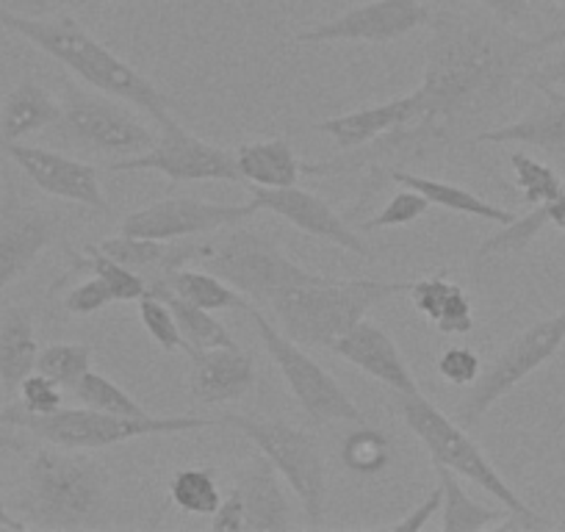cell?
<instances>
[{"label":"cell","instance_id":"1","mask_svg":"<svg viewBox=\"0 0 565 532\" xmlns=\"http://www.w3.org/2000/svg\"><path fill=\"white\" fill-rule=\"evenodd\" d=\"M427 25V62L416 89L418 117L363 148L344 150V156L302 164L306 175H350L372 164L405 167L447 153L466 134L475 137L477 123L508 106L515 89L530 81L537 58L565 42V29L524 36L449 9L433 14Z\"/></svg>","mask_w":565,"mask_h":532},{"label":"cell","instance_id":"2","mask_svg":"<svg viewBox=\"0 0 565 532\" xmlns=\"http://www.w3.org/2000/svg\"><path fill=\"white\" fill-rule=\"evenodd\" d=\"M0 25L51 56L64 70L78 75L81 84L119 97L128 106L150 114L159 125L172 117L170 97L153 81L136 73L117 53L108 51L103 42H97L75 18H67V14H58V18L40 14L36 18V14L14 12L0 3Z\"/></svg>","mask_w":565,"mask_h":532},{"label":"cell","instance_id":"3","mask_svg":"<svg viewBox=\"0 0 565 532\" xmlns=\"http://www.w3.org/2000/svg\"><path fill=\"white\" fill-rule=\"evenodd\" d=\"M108 508V471L81 449L40 447L25 466L20 513L42 530L100 526Z\"/></svg>","mask_w":565,"mask_h":532},{"label":"cell","instance_id":"4","mask_svg":"<svg viewBox=\"0 0 565 532\" xmlns=\"http://www.w3.org/2000/svg\"><path fill=\"white\" fill-rule=\"evenodd\" d=\"M413 284L374 278H330L317 275L308 284L289 286L269 302L271 322L302 347L330 350L380 302L411 291Z\"/></svg>","mask_w":565,"mask_h":532},{"label":"cell","instance_id":"5","mask_svg":"<svg viewBox=\"0 0 565 532\" xmlns=\"http://www.w3.org/2000/svg\"><path fill=\"white\" fill-rule=\"evenodd\" d=\"M394 400L396 414L402 416L407 430L424 444V449L430 453L433 464L447 466L449 471H455L458 477H466V480L475 482L477 488L491 493L513 519H519V524L524 526V530L546 526V521H543L541 515H537L535 510L508 486V480L499 475L497 466L486 458L480 444L469 436V430H466L463 425H458V422L449 419L444 411H438L427 396H422V391H413V394H394Z\"/></svg>","mask_w":565,"mask_h":532},{"label":"cell","instance_id":"6","mask_svg":"<svg viewBox=\"0 0 565 532\" xmlns=\"http://www.w3.org/2000/svg\"><path fill=\"white\" fill-rule=\"evenodd\" d=\"M0 425H12L31 433L40 441L64 449H103L114 444L134 441V438L167 436V433L205 430V427L222 425L214 419L200 416H114L95 408H58L53 414L36 416L23 411L20 405H9L0 411Z\"/></svg>","mask_w":565,"mask_h":532},{"label":"cell","instance_id":"7","mask_svg":"<svg viewBox=\"0 0 565 532\" xmlns=\"http://www.w3.org/2000/svg\"><path fill=\"white\" fill-rule=\"evenodd\" d=\"M198 264L264 308L289 286L308 284L319 275L295 264L269 236L238 225L211 242H200Z\"/></svg>","mask_w":565,"mask_h":532},{"label":"cell","instance_id":"8","mask_svg":"<svg viewBox=\"0 0 565 532\" xmlns=\"http://www.w3.org/2000/svg\"><path fill=\"white\" fill-rule=\"evenodd\" d=\"M222 425L242 433L266 460L289 482L302 502L308 526H319L328 508V466L317 438L300 427L280 419H255V416L227 414Z\"/></svg>","mask_w":565,"mask_h":532},{"label":"cell","instance_id":"9","mask_svg":"<svg viewBox=\"0 0 565 532\" xmlns=\"http://www.w3.org/2000/svg\"><path fill=\"white\" fill-rule=\"evenodd\" d=\"M78 148L100 156H130L148 153L156 145V130L141 123L128 103L97 89H84L75 81L62 78V119L56 125Z\"/></svg>","mask_w":565,"mask_h":532},{"label":"cell","instance_id":"10","mask_svg":"<svg viewBox=\"0 0 565 532\" xmlns=\"http://www.w3.org/2000/svg\"><path fill=\"white\" fill-rule=\"evenodd\" d=\"M244 311H247L260 344L266 347L275 366L280 369L282 380L289 383L300 411L313 425H335V422L366 425V416L352 403V396L341 389L339 380L322 363H317L302 350V344L289 339L266 313H260V306L249 302Z\"/></svg>","mask_w":565,"mask_h":532},{"label":"cell","instance_id":"11","mask_svg":"<svg viewBox=\"0 0 565 532\" xmlns=\"http://www.w3.org/2000/svg\"><path fill=\"white\" fill-rule=\"evenodd\" d=\"M565 344V311L521 330L497 358L486 372H480L477 383L471 385L469 396L455 411V422L466 430L477 427L482 416L502 400L504 394L515 389L521 380L530 377L535 369L552 361L559 347Z\"/></svg>","mask_w":565,"mask_h":532},{"label":"cell","instance_id":"12","mask_svg":"<svg viewBox=\"0 0 565 532\" xmlns=\"http://www.w3.org/2000/svg\"><path fill=\"white\" fill-rule=\"evenodd\" d=\"M161 134L156 139L153 148L148 153L130 156V159H119L108 164L111 172H139L150 170L159 175L170 178L172 183L178 181H225V183H242L236 167V153L216 145L203 142L194 134H189L175 117L164 119L159 125Z\"/></svg>","mask_w":565,"mask_h":532},{"label":"cell","instance_id":"13","mask_svg":"<svg viewBox=\"0 0 565 532\" xmlns=\"http://www.w3.org/2000/svg\"><path fill=\"white\" fill-rule=\"evenodd\" d=\"M255 214H258V205L253 200L244 205H225L200 198H167L125 216L119 222V233L175 242V238L200 236V233L227 231V227L253 220Z\"/></svg>","mask_w":565,"mask_h":532},{"label":"cell","instance_id":"14","mask_svg":"<svg viewBox=\"0 0 565 532\" xmlns=\"http://www.w3.org/2000/svg\"><path fill=\"white\" fill-rule=\"evenodd\" d=\"M433 12L427 0H369L328 23H317L313 29L300 31L295 36L302 45H324V42H385L402 40L411 31L430 23Z\"/></svg>","mask_w":565,"mask_h":532},{"label":"cell","instance_id":"15","mask_svg":"<svg viewBox=\"0 0 565 532\" xmlns=\"http://www.w3.org/2000/svg\"><path fill=\"white\" fill-rule=\"evenodd\" d=\"M0 148L40 192L95 211L111 209L106 192H103L100 172L92 164H86V161L25 142H9L0 145Z\"/></svg>","mask_w":565,"mask_h":532},{"label":"cell","instance_id":"16","mask_svg":"<svg viewBox=\"0 0 565 532\" xmlns=\"http://www.w3.org/2000/svg\"><path fill=\"white\" fill-rule=\"evenodd\" d=\"M58 227L62 216L23 203L14 183H9L0 203V291L29 273L58 236Z\"/></svg>","mask_w":565,"mask_h":532},{"label":"cell","instance_id":"17","mask_svg":"<svg viewBox=\"0 0 565 532\" xmlns=\"http://www.w3.org/2000/svg\"><path fill=\"white\" fill-rule=\"evenodd\" d=\"M388 183H396V187L413 189V192L422 194L430 205H438V209L455 211V214L463 216H477L482 222H497V225H510V222L519 220V214H513L510 209H502L497 203H488V200L477 198L475 192L463 187H455V183L438 181V178H424L416 175V172H407L405 167L394 164H372L366 167V175H363L361 189H358V203L350 209V216H358L369 203H372L374 194L380 189H385ZM347 216V220H350Z\"/></svg>","mask_w":565,"mask_h":532},{"label":"cell","instance_id":"18","mask_svg":"<svg viewBox=\"0 0 565 532\" xmlns=\"http://www.w3.org/2000/svg\"><path fill=\"white\" fill-rule=\"evenodd\" d=\"M253 203L258 205V211H269L277 214L280 220H286L289 225H295L297 231L308 233L313 238H322V242L335 244L341 249H350V253L363 255V258H374V249L369 247L361 238V233L350 225L347 216H341L328 200H322L319 194L308 192L300 187H286V189H258L253 187Z\"/></svg>","mask_w":565,"mask_h":532},{"label":"cell","instance_id":"19","mask_svg":"<svg viewBox=\"0 0 565 532\" xmlns=\"http://www.w3.org/2000/svg\"><path fill=\"white\" fill-rule=\"evenodd\" d=\"M330 350L341 361L352 363V366L361 369L363 374L374 377L377 383L388 385L394 394H413V391H418L416 377H413L411 366L402 358L399 347L372 319H361Z\"/></svg>","mask_w":565,"mask_h":532},{"label":"cell","instance_id":"20","mask_svg":"<svg viewBox=\"0 0 565 532\" xmlns=\"http://www.w3.org/2000/svg\"><path fill=\"white\" fill-rule=\"evenodd\" d=\"M189 352V391L198 403L222 405L242 400L255 385V361L249 352L231 347H209Z\"/></svg>","mask_w":565,"mask_h":532},{"label":"cell","instance_id":"21","mask_svg":"<svg viewBox=\"0 0 565 532\" xmlns=\"http://www.w3.org/2000/svg\"><path fill=\"white\" fill-rule=\"evenodd\" d=\"M541 89L543 100L532 106L521 119L491 130H477L475 145H532L554 159H565V92L552 84H532Z\"/></svg>","mask_w":565,"mask_h":532},{"label":"cell","instance_id":"22","mask_svg":"<svg viewBox=\"0 0 565 532\" xmlns=\"http://www.w3.org/2000/svg\"><path fill=\"white\" fill-rule=\"evenodd\" d=\"M233 488L242 493L244 530L247 532H282L295 526L291 504L277 480V469L264 455L249 460Z\"/></svg>","mask_w":565,"mask_h":532},{"label":"cell","instance_id":"23","mask_svg":"<svg viewBox=\"0 0 565 532\" xmlns=\"http://www.w3.org/2000/svg\"><path fill=\"white\" fill-rule=\"evenodd\" d=\"M418 117V95L411 92L405 97H396V100L380 103V106L361 108V111L339 114V117H330L324 123L313 125V130L324 134L335 142L339 150H358L363 145L374 142L377 137L388 134V130L402 128V125L413 123Z\"/></svg>","mask_w":565,"mask_h":532},{"label":"cell","instance_id":"24","mask_svg":"<svg viewBox=\"0 0 565 532\" xmlns=\"http://www.w3.org/2000/svg\"><path fill=\"white\" fill-rule=\"evenodd\" d=\"M100 249L128 269L139 273L148 284L150 280H164L167 275H172L181 266H189L200 255V244H167L159 238L128 236V233L106 238Z\"/></svg>","mask_w":565,"mask_h":532},{"label":"cell","instance_id":"25","mask_svg":"<svg viewBox=\"0 0 565 532\" xmlns=\"http://www.w3.org/2000/svg\"><path fill=\"white\" fill-rule=\"evenodd\" d=\"M62 119V103L36 81L25 78L14 86L0 106V145L23 142Z\"/></svg>","mask_w":565,"mask_h":532},{"label":"cell","instance_id":"26","mask_svg":"<svg viewBox=\"0 0 565 532\" xmlns=\"http://www.w3.org/2000/svg\"><path fill=\"white\" fill-rule=\"evenodd\" d=\"M40 341L29 308L9 306L0 311V391L18 394L20 383L36 372Z\"/></svg>","mask_w":565,"mask_h":532},{"label":"cell","instance_id":"27","mask_svg":"<svg viewBox=\"0 0 565 532\" xmlns=\"http://www.w3.org/2000/svg\"><path fill=\"white\" fill-rule=\"evenodd\" d=\"M236 167L242 181L253 183L258 189L297 187V181L306 175L300 159H297L286 139H264V142L242 145L236 150Z\"/></svg>","mask_w":565,"mask_h":532},{"label":"cell","instance_id":"28","mask_svg":"<svg viewBox=\"0 0 565 532\" xmlns=\"http://www.w3.org/2000/svg\"><path fill=\"white\" fill-rule=\"evenodd\" d=\"M436 466V477L444 488V519L441 530L444 532H480V530H502V524L508 521V510H493L480 504L477 499H471L466 493V488L460 486L458 475L449 471L447 466Z\"/></svg>","mask_w":565,"mask_h":532},{"label":"cell","instance_id":"29","mask_svg":"<svg viewBox=\"0 0 565 532\" xmlns=\"http://www.w3.org/2000/svg\"><path fill=\"white\" fill-rule=\"evenodd\" d=\"M145 295H153L159 300H164L170 306V311L175 313V322L181 328L183 341H186V350H209V347H231L236 344L233 336L227 333L225 324L214 317V311H205V308L192 306L189 300L178 297L170 286H164L161 280H150L148 291Z\"/></svg>","mask_w":565,"mask_h":532},{"label":"cell","instance_id":"30","mask_svg":"<svg viewBox=\"0 0 565 532\" xmlns=\"http://www.w3.org/2000/svg\"><path fill=\"white\" fill-rule=\"evenodd\" d=\"M161 284L170 286L178 297L189 300L192 306L205 308V311H238V308L244 311L249 306L242 291H236L209 269H186V266H181L172 275H167Z\"/></svg>","mask_w":565,"mask_h":532},{"label":"cell","instance_id":"31","mask_svg":"<svg viewBox=\"0 0 565 532\" xmlns=\"http://www.w3.org/2000/svg\"><path fill=\"white\" fill-rule=\"evenodd\" d=\"M170 499L178 510L192 515H214L222 504L220 471L214 466L181 469L172 475Z\"/></svg>","mask_w":565,"mask_h":532},{"label":"cell","instance_id":"32","mask_svg":"<svg viewBox=\"0 0 565 532\" xmlns=\"http://www.w3.org/2000/svg\"><path fill=\"white\" fill-rule=\"evenodd\" d=\"M75 269H89L95 278H100L106 284V289L111 291L114 302H139L148 291V280L141 278L139 273L122 266L119 260H114L111 255L103 253L100 247L89 244L84 247V253L75 255Z\"/></svg>","mask_w":565,"mask_h":532},{"label":"cell","instance_id":"33","mask_svg":"<svg viewBox=\"0 0 565 532\" xmlns=\"http://www.w3.org/2000/svg\"><path fill=\"white\" fill-rule=\"evenodd\" d=\"M391 458H394V447H391L388 436L374 427L358 425V430L350 433L341 444V460L347 469L361 477L380 475L391 464Z\"/></svg>","mask_w":565,"mask_h":532},{"label":"cell","instance_id":"34","mask_svg":"<svg viewBox=\"0 0 565 532\" xmlns=\"http://www.w3.org/2000/svg\"><path fill=\"white\" fill-rule=\"evenodd\" d=\"M70 391H73V396L78 400L81 405H86V408L103 411V414L148 416V411L141 408V405L136 403L128 391H122L117 383H114L111 377L92 372V369Z\"/></svg>","mask_w":565,"mask_h":532},{"label":"cell","instance_id":"35","mask_svg":"<svg viewBox=\"0 0 565 532\" xmlns=\"http://www.w3.org/2000/svg\"><path fill=\"white\" fill-rule=\"evenodd\" d=\"M92 369V350L86 344H51L40 350L36 372L51 377L62 389H73Z\"/></svg>","mask_w":565,"mask_h":532},{"label":"cell","instance_id":"36","mask_svg":"<svg viewBox=\"0 0 565 532\" xmlns=\"http://www.w3.org/2000/svg\"><path fill=\"white\" fill-rule=\"evenodd\" d=\"M510 167H513L515 187L521 189V194H524V200L530 205L548 203V200L563 194V181H559L557 172L548 164H543V161L532 159V156L526 153H513L510 156Z\"/></svg>","mask_w":565,"mask_h":532},{"label":"cell","instance_id":"37","mask_svg":"<svg viewBox=\"0 0 565 532\" xmlns=\"http://www.w3.org/2000/svg\"><path fill=\"white\" fill-rule=\"evenodd\" d=\"M139 319L145 324V330L150 333V339L167 352H178V350H186V341H183L181 328L175 322V313L170 311L164 300L153 295H145L139 300Z\"/></svg>","mask_w":565,"mask_h":532},{"label":"cell","instance_id":"38","mask_svg":"<svg viewBox=\"0 0 565 532\" xmlns=\"http://www.w3.org/2000/svg\"><path fill=\"white\" fill-rule=\"evenodd\" d=\"M430 211V203L422 198L413 189L402 187V192H396L388 203L380 209V214H374L372 220L363 222V231H388V227H405L413 225L416 220H422L424 214Z\"/></svg>","mask_w":565,"mask_h":532},{"label":"cell","instance_id":"39","mask_svg":"<svg viewBox=\"0 0 565 532\" xmlns=\"http://www.w3.org/2000/svg\"><path fill=\"white\" fill-rule=\"evenodd\" d=\"M62 391H64L62 385L53 383V380L45 377L42 372H31L18 389L20 408L29 411V414H36V416L53 414V411H58L64 405Z\"/></svg>","mask_w":565,"mask_h":532},{"label":"cell","instance_id":"40","mask_svg":"<svg viewBox=\"0 0 565 532\" xmlns=\"http://www.w3.org/2000/svg\"><path fill=\"white\" fill-rule=\"evenodd\" d=\"M436 369L449 385H475L482 372V361L471 347H447L438 355Z\"/></svg>","mask_w":565,"mask_h":532},{"label":"cell","instance_id":"41","mask_svg":"<svg viewBox=\"0 0 565 532\" xmlns=\"http://www.w3.org/2000/svg\"><path fill=\"white\" fill-rule=\"evenodd\" d=\"M433 324H436L438 333L444 336H466L475 330V311H471V300L460 286H452L441 313H438V319Z\"/></svg>","mask_w":565,"mask_h":532},{"label":"cell","instance_id":"42","mask_svg":"<svg viewBox=\"0 0 565 532\" xmlns=\"http://www.w3.org/2000/svg\"><path fill=\"white\" fill-rule=\"evenodd\" d=\"M108 302H114L111 291L106 289V284L100 278L92 275L89 280H81L75 289H70V295L64 297V311L70 317H92V313L103 311Z\"/></svg>","mask_w":565,"mask_h":532},{"label":"cell","instance_id":"43","mask_svg":"<svg viewBox=\"0 0 565 532\" xmlns=\"http://www.w3.org/2000/svg\"><path fill=\"white\" fill-rule=\"evenodd\" d=\"M452 286L455 284H449L447 280V273H438V275H433V278L416 280L407 295H411L416 311H422L424 317L430 319V322H436L438 313H441V308H444V302H447L449 291H452Z\"/></svg>","mask_w":565,"mask_h":532},{"label":"cell","instance_id":"44","mask_svg":"<svg viewBox=\"0 0 565 532\" xmlns=\"http://www.w3.org/2000/svg\"><path fill=\"white\" fill-rule=\"evenodd\" d=\"M441 504H444V488H441V482H438V486L430 491V497L424 499L416 510H411L407 515H402L399 521H391L388 526H380V530L383 532H418L422 526H427V521L438 513V508H441Z\"/></svg>","mask_w":565,"mask_h":532},{"label":"cell","instance_id":"45","mask_svg":"<svg viewBox=\"0 0 565 532\" xmlns=\"http://www.w3.org/2000/svg\"><path fill=\"white\" fill-rule=\"evenodd\" d=\"M488 14H491L497 23L502 25H521L526 20H532L530 0H477Z\"/></svg>","mask_w":565,"mask_h":532},{"label":"cell","instance_id":"46","mask_svg":"<svg viewBox=\"0 0 565 532\" xmlns=\"http://www.w3.org/2000/svg\"><path fill=\"white\" fill-rule=\"evenodd\" d=\"M211 526L214 530H225V532H242L244 530V502H242V493L233 488L222 504L216 508V513L211 515Z\"/></svg>","mask_w":565,"mask_h":532},{"label":"cell","instance_id":"47","mask_svg":"<svg viewBox=\"0 0 565 532\" xmlns=\"http://www.w3.org/2000/svg\"><path fill=\"white\" fill-rule=\"evenodd\" d=\"M530 84H552L565 89V42L554 47L552 56L535 64V70L530 73Z\"/></svg>","mask_w":565,"mask_h":532},{"label":"cell","instance_id":"48","mask_svg":"<svg viewBox=\"0 0 565 532\" xmlns=\"http://www.w3.org/2000/svg\"><path fill=\"white\" fill-rule=\"evenodd\" d=\"M23 14H53L62 12V9H81V7H92V3H103V0H14Z\"/></svg>","mask_w":565,"mask_h":532},{"label":"cell","instance_id":"49","mask_svg":"<svg viewBox=\"0 0 565 532\" xmlns=\"http://www.w3.org/2000/svg\"><path fill=\"white\" fill-rule=\"evenodd\" d=\"M537 209H541V214L546 216V225H554L557 231L565 233V189L559 198L548 200V203H541Z\"/></svg>","mask_w":565,"mask_h":532},{"label":"cell","instance_id":"50","mask_svg":"<svg viewBox=\"0 0 565 532\" xmlns=\"http://www.w3.org/2000/svg\"><path fill=\"white\" fill-rule=\"evenodd\" d=\"M0 526H3V530H14V532H23L25 526V521L23 519H18V515L12 513V510L7 508V502H3V499H0Z\"/></svg>","mask_w":565,"mask_h":532},{"label":"cell","instance_id":"51","mask_svg":"<svg viewBox=\"0 0 565 532\" xmlns=\"http://www.w3.org/2000/svg\"><path fill=\"white\" fill-rule=\"evenodd\" d=\"M0 449H14V453H20V449H23V441L7 436V433H0Z\"/></svg>","mask_w":565,"mask_h":532},{"label":"cell","instance_id":"52","mask_svg":"<svg viewBox=\"0 0 565 532\" xmlns=\"http://www.w3.org/2000/svg\"><path fill=\"white\" fill-rule=\"evenodd\" d=\"M557 3H559V7H565V0H557Z\"/></svg>","mask_w":565,"mask_h":532},{"label":"cell","instance_id":"53","mask_svg":"<svg viewBox=\"0 0 565 532\" xmlns=\"http://www.w3.org/2000/svg\"><path fill=\"white\" fill-rule=\"evenodd\" d=\"M563 189H565V183H563Z\"/></svg>","mask_w":565,"mask_h":532}]
</instances>
